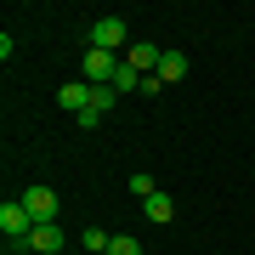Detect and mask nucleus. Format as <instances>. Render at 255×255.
I'll use <instances>...</instances> for the list:
<instances>
[{"label": "nucleus", "instance_id": "obj_1", "mask_svg": "<svg viewBox=\"0 0 255 255\" xmlns=\"http://www.w3.org/2000/svg\"><path fill=\"white\" fill-rule=\"evenodd\" d=\"M91 46L97 51H130V46H136V40H130V28H125V17H97L91 23Z\"/></svg>", "mask_w": 255, "mask_h": 255}, {"label": "nucleus", "instance_id": "obj_2", "mask_svg": "<svg viewBox=\"0 0 255 255\" xmlns=\"http://www.w3.org/2000/svg\"><path fill=\"white\" fill-rule=\"evenodd\" d=\"M0 233L11 238V250H23V244H28V233H34V216L23 210V199H6V204H0Z\"/></svg>", "mask_w": 255, "mask_h": 255}, {"label": "nucleus", "instance_id": "obj_3", "mask_svg": "<svg viewBox=\"0 0 255 255\" xmlns=\"http://www.w3.org/2000/svg\"><path fill=\"white\" fill-rule=\"evenodd\" d=\"M119 63H125V57H114V51H85L80 57V74H85V85H114V74H119Z\"/></svg>", "mask_w": 255, "mask_h": 255}, {"label": "nucleus", "instance_id": "obj_4", "mask_svg": "<svg viewBox=\"0 0 255 255\" xmlns=\"http://www.w3.org/2000/svg\"><path fill=\"white\" fill-rule=\"evenodd\" d=\"M23 210L34 216V227H46V221H57V193L51 187H28L23 193Z\"/></svg>", "mask_w": 255, "mask_h": 255}, {"label": "nucleus", "instance_id": "obj_5", "mask_svg": "<svg viewBox=\"0 0 255 255\" xmlns=\"http://www.w3.org/2000/svg\"><path fill=\"white\" fill-rule=\"evenodd\" d=\"M125 63L136 68V74H159V63H164V51H159V46H147V40H136V46L125 51Z\"/></svg>", "mask_w": 255, "mask_h": 255}, {"label": "nucleus", "instance_id": "obj_6", "mask_svg": "<svg viewBox=\"0 0 255 255\" xmlns=\"http://www.w3.org/2000/svg\"><path fill=\"white\" fill-rule=\"evenodd\" d=\"M23 250L57 255V250H63V227H57V221H46V227H34V233H28V244H23Z\"/></svg>", "mask_w": 255, "mask_h": 255}, {"label": "nucleus", "instance_id": "obj_7", "mask_svg": "<svg viewBox=\"0 0 255 255\" xmlns=\"http://www.w3.org/2000/svg\"><path fill=\"white\" fill-rule=\"evenodd\" d=\"M142 210H147V221H159V227H164V221H176V199H170V193H153V199H142Z\"/></svg>", "mask_w": 255, "mask_h": 255}, {"label": "nucleus", "instance_id": "obj_8", "mask_svg": "<svg viewBox=\"0 0 255 255\" xmlns=\"http://www.w3.org/2000/svg\"><path fill=\"white\" fill-rule=\"evenodd\" d=\"M57 102H63V108H74V114H80L85 102H91V85H85V80H74V85H63V91H57Z\"/></svg>", "mask_w": 255, "mask_h": 255}, {"label": "nucleus", "instance_id": "obj_9", "mask_svg": "<svg viewBox=\"0 0 255 255\" xmlns=\"http://www.w3.org/2000/svg\"><path fill=\"white\" fill-rule=\"evenodd\" d=\"M182 74H187V51H164V63H159V80H164V85H176Z\"/></svg>", "mask_w": 255, "mask_h": 255}, {"label": "nucleus", "instance_id": "obj_10", "mask_svg": "<svg viewBox=\"0 0 255 255\" xmlns=\"http://www.w3.org/2000/svg\"><path fill=\"white\" fill-rule=\"evenodd\" d=\"M114 91L125 97V91H142V74L130 68V63H119V74H114Z\"/></svg>", "mask_w": 255, "mask_h": 255}, {"label": "nucleus", "instance_id": "obj_11", "mask_svg": "<svg viewBox=\"0 0 255 255\" xmlns=\"http://www.w3.org/2000/svg\"><path fill=\"white\" fill-rule=\"evenodd\" d=\"M114 97H119L114 85H91V102H85V108H91V114H108V108H114Z\"/></svg>", "mask_w": 255, "mask_h": 255}, {"label": "nucleus", "instance_id": "obj_12", "mask_svg": "<svg viewBox=\"0 0 255 255\" xmlns=\"http://www.w3.org/2000/svg\"><path fill=\"white\" fill-rule=\"evenodd\" d=\"M108 255H142V244L130 233H114V244H108Z\"/></svg>", "mask_w": 255, "mask_h": 255}, {"label": "nucleus", "instance_id": "obj_13", "mask_svg": "<svg viewBox=\"0 0 255 255\" xmlns=\"http://www.w3.org/2000/svg\"><path fill=\"white\" fill-rule=\"evenodd\" d=\"M130 193H136V199H153L159 187H153V176H147V170H136V176H130Z\"/></svg>", "mask_w": 255, "mask_h": 255}, {"label": "nucleus", "instance_id": "obj_14", "mask_svg": "<svg viewBox=\"0 0 255 255\" xmlns=\"http://www.w3.org/2000/svg\"><path fill=\"white\" fill-rule=\"evenodd\" d=\"M80 244H85V250H97V255H108V244H114V238H108V233H102V227H91V233H85V238H80Z\"/></svg>", "mask_w": 255, "mask_h": 255}]
</instances>
